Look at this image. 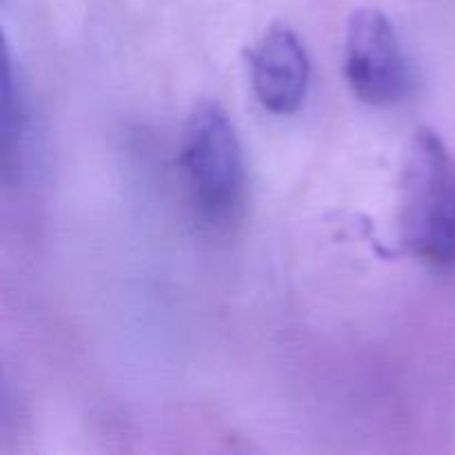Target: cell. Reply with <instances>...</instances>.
<instances>
[{
  "label": "cell",
  "instance_id": "4",
  "mask_svg": "<svg viewBox=\"0 0 455 455\" xmlns=\"http://www.w3.org/2000/svg\"><path fill=\"white\" fill-rule=\"evenodd\" d=\"M251 83L258 100L271 114H293L309 87V56L291 27L271 25L249 53Z\"/></svg>",
  "mask_w": 455,
  "mask_h": 455
},
{
  "label": "cell",
  "instance_id": "1",
  "mask_svg": "<svg viewBox=\"0 0 455 455\" xmlns=\"http://www.w3.org/2000/svg\"><path fill=\"white\" fill-rule=\"evenodd\" d=\"M400 243L431 267L455 265V156L429 127L413 136L400 176Z\"/></svg>",
  "mask_w": 455,
  "mask_h": 455
},
{
  "label": "cell",
  "instance_id": "2",
  "mask_svg": "<svg viewBox=\"0 0 455 455\" xmlns=\"http://www.w3.org/2000/svg\"><path fill=\"white\" fill-rule=\"evenodd\" d=\"M180 164L191 204L207 225L227 227L243 213L244 158L229 116L218 102L194 107L182 129Z\"/></svg>",
  "mask_w": 455,
  "mask_h": 455
},
{
  "label": "cell",
  "instance_id": "3",
  "mask_svg": "<svg viewBox=\"0 0 455 455\" xmlns=\"http://www.w3.org/2000/svg\"><path fill=\"white\" fill-rule=\"evenodd\" d=\"M345 74L351 92L367 105H395L407 93L409 76L403 44L380 9L363 7L351 13Z\"/></svg>",
  "mask_w": 455,
  "mask_h": 455
}]
</instances>
